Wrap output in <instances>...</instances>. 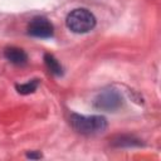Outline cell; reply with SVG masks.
Listing matches in <instances>:
<instances>
[{"label": "cell", "mask_w": 161, "mask_h": 161, "mask_svg": "<svg viewBox=\"0 0 161 161\" xmlns=\"http://www.w3.org/2000/svg\"><path fill=\"white\" fill-rule=\"evenodd\" d=\"M70 125L82 135H97L107 128V119L99 114L83 116L73 113L70 116Z\"/></svg>", "instance_id": "obj_1"}, {"label": "cell", "mask_w": 161, "mask_h": 161, "mask_svg": "<svg viewBox=\"0 0 161 161\" xmlns=\"http://www.w3.org/2000/svg\"><path fill=\"white\" fill-rule=\"evenodd\" d=\"M96 23L97 20L93 13L84 8H78L72 10L65 19V24L68 29L77 34L91 31L96 26Z\"/></svg>", "instance_id": "obj_2"}, {"label": "cell", "mask_w": 161, "mask_h": 161, "mask_svg": "<svg viewBox=\"0 0 161 161\" xmlns=\"http://www.w3.org/2000/svg\"><path fill=\"white\" fill-rule=\"evenodd\" d=\"M93 106L99 111L114 112L122 106V96L114 88L103 89L96 96L93 101Z\"/></svg>", "instance_id": "obj_3"}, {"label": "cell", "mask_w": 161, "mask_h": 161, "mask_svg": "<svg viewBox=\"0 0 161 161\" xmlns=\"http://www.w3.org/2000/svg\"><path fill=\"white\" fill-rule=\"evenodd\" d=\"M28 34L35 38H52L54 34V28L48 19L38 16L29 23Z\"/></svg>", "instance_id": "obj_4"}, {"label": "cell", "mask_w": 161, "mask_h": 161, "mask_svg": "<svg viewBox=\"0 0 161 161\" xmlns=\"http://www.w3.org/2000/svg\"><path fill=\"white\" fill-rule=\"evenodd\" d=\"M4 57L6 58V60H9L10 63L15 64V65H24L28 62V54L18 47H8L4 50Z\"/></svg>", "instance_id": "obj_5"}, {"label": "cell", "mask_w": 161, "mask_h": 161, "mask_svg": "<svg viewBox=\"0 0 161 161\" xmlns=\"http://www.w3.org/2000/svg\"><path fill=\"white\" fill-rule=\"evenodd\" d=\"M44 63L47 65V68L49 69V72L57 77L63 75V67L59 63V60L50 53H45L44 54Z\"/></svg>", "instance_id": "obj_6"}, {"label": "cell", "mask_w": 161, "mask_h": 161, "mask_svg": "<svg viewBox=\"0 0 161 161\" xmlns=\"http://www.w3.org/2000/svg\"><path fill=\"white\" fill-rule=\"evenodd\" d=\"M112 143L116 147H137L142 145V142L138 138H136L135 136H130V135L118 136L117 138L113 140Z\"/></svg>", "instance_id": "obj_7"}, {"label": "cell", "mask_w": 161, "mask_h": 161, "mask_svg": "<svg viewBox=\"0 0 161 161\" xmlns=\"http://www.w3.org/2000/svg\"><path fill=\"white\" fill-rule=\"evenodd\" d=\"M38 86H39V79H31V80H29L26 83L16 84L15 86V89H16V92L19 94H24L25 96V94H30V93L35 92L36 88H38Z\"/></svg>", "instance_id": "obj_8"}, {"label": "cell", "mask_w": 161, "mask_h": 161, "mask_svg": "<svg viewBox=\"0 0 161 161\" xmlns=\"http://www.w3.org/2000/svg\"><path fill=\"white\" fill-rule=\"evenodd\" d=\"M26 157L28 158H33V160H38V158H42L43 155L39 151H30V152L26 153Z\"/></svg>", "instance_id": "obj_9"}]
</instances>
